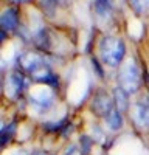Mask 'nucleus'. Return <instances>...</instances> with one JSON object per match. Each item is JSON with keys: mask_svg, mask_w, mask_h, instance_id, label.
<instances>
[{"mask_svg": "<svg viewBox=\"0 0 149 155\" xmlns=\"http://www.w3.org/2000/svg\"><path fill=\"white\" fill-rule=\"evenodd\" d=\"M34 44H36L37 48L42 50V51L50 50V47H51V41H50V34H48V31H47V30L41 31L39 34L34 37Z\"/></svg>", "mask_w": 149, "mask_h": 155, "instance_id": "nucleus-12", "label": "nucleus"}, {"mask_svg": "<svg viewBox=\"0 0 149 155\" xmlns=\"http://www.w3.org/2000/svg\"><path fill=\"white\" fill-rule=\"evenodd\" d=\"M99 54L106 65L120 67L126 56V45L121 39L117 37H104L99 44Z\"/></svg>", "mask_w": 149, "mask_h": 155, "instance_id": "nucleus-1", "label": "nucleus"}, {"mask_svg": "<svg viewBox=\"0 0 149 155\" xmlns=\"http://www.w3.org/2000/svg\"><path fill=\"white\" fill-rule=\"evenodd\" d=\"M27 88V79L20 70H14L11 71L6 78H5V82H3V90H5V95L9 99H17L23 90Z\"/></svg>", "mask_w": 149, "mask_h": 155, "instance_id": "nucleus-3", "label": "nucleus"}, {"mask_svg": "<svg viewBox=\"0 0 149 155\" xmlns=\"http://www.w3.org/2000/svg\"><path fill=\"white\" fill-rule=\"evenodd\" d=\"M17 65H19V70L22 73L31 74L39 67L45 65V58L41 53H37V51H25V53H22L19 56Z\"/></svg>", "mask_w": 149, "mask_h": 155, "instance_id": "nucleus-4", "label": "nucleus"}, {"mask_svg": "<svg viewBox=\"0 0 149 155\" xmlns=\"http://www.w3.org/2000/svg\"><path fill=\"white\" fill-rule=\"evenodd\" d=\"M127 3L138 16L149 12V0H127Z\"/></svg>", "mask_w": 149, "mask_h": 155, "instance_id": "nucleus-13", "label": "nucleus"}, {"mask_svg": "<svg viewBox=\"0 0 149 155\" xmlns=\"http://www.w3.org/2000/svg\"><path fill=\"white\" fill-rule=\"evenodd\" d=\"M90 144H92V141H90V138L89 137H82L81 138V150H82V153L85 155L87 152H89V149H90Z\"/></svg>", "mask_w": 149, "mask_h": 155, "instance_id": "nucleus-16", "label": "nucleus"}, {"mask_svg": "<svg viewBox=\"0 0 149 155\" xmlns=\"http://www.w3.org/2000/svg\"><path fill=\"white\" fill-rule=\"evenodd\" d=\"M58 6H62V8H67L71 5V0H55Z\"/></svg>", "mask_w": 149, "mask_h": 155, "instance_id": "nucleus-18", "label": "nucleus"}, {"mask_svg": "<svg viewBox=\"0 0 149 155\" xmlns=\"http://www.w3.org/2000/svg\"><path fill=\"white\" fill-rule=\"evenodd\" d=\"M14 132H16V123H11L2 127V146H6L8 141H11V138L14 137Z\"/></svg>", "mask_w": 149, "mask_h": 155, "instance_id": "nucleus-14", "label": "nucleus"}, {"mask_svg": "<svg viewBox=\"0 0 149 155\" xmlns=\"http://www.w3.org/2000/svg\"><path fill=\"white\" fill-rule=\"evenodd\" d=\"M19 27V12L16 8H8L2 14V30L9 33Z\"/></svg>", "mask_w": 149, "mask_h": 155, "instance_id": "nucleus-8", "label": "nucleus"}, {"mask_svg": "<svg viewBox=\"0 0 149 155\" xmlns=\"http://www.w3.org/2000/svg\"><path fill=\"white\" fill-rule=\"evenodd\" d=\"M134 123L138 127H147L149 129V102H137L134 107Z\"/></svg>", "mask_w": 149, "mask_h": 155, "instance_id": "nucleus-7", "label": "nucleus"}, {"mask_svg": "<svg viewBox=\"0 0 149 155\" xmlns=\"http://www.w3.org/2000/svg\"><path fill=\"white\" fill-rule=\"evenodd\" d=\"M95 8L98 11V14H109L110 12V2L109 0H96L95 3Z\"/></svg>", "mask_w": 149, "mask_h": 155, "instance_id": "nucleus-15", "label": "nucleus"}, {"mask_svg": "<svg viewBox=\"0 0 149 155\" xmlns=\"http://www.w3.org/2000/svg\"><path fill=\"white\" fill-rule=\"evenodd\" d=\"M67 155H84V153H82V150H79L76 146H70V147L67 149Z\"/></svg>", "mask_w": 149, "mask_h": 155, "instance_id": "nucleus-17", "label": "nucleus"}, {"mask_svg": "<svg viewBox=\"0 0 149 155\" xmlns=\"http://www.w3.org/2000/svg\"><path fill=\"white\" fill-rule=\"evenodd\" d=\"M118 82H120V87L129 95H134L140 90L141 74H140L138 65H137V62L134 59H127L126 62L121 64V68L118 73Z\"/></svg>", "mask_w": 149, "mask_h": 155, "instance_id": "nucleus-2", "label": "nucleus"}, {"mask_svg": "<svg viewBox=\"0 0 149 155\" xmlns=\"http://www.w3.org/2000/svg\"><path fill=\"white\" fill-rule=\"evenodd\" d=\"M114 102H115V109H118L121 113L127 112V109H129V93L124 92L121 87H117L114 90Z\"/></svg>", "mask_w": 149, "mask_h": 155, "instance_id": "nucleus-10", "label": "nucleus"}, {"mask_svg": "<svg viewBox=\"0 0 149 155\" xmlns=\"http://www.w3.org/2000/svg\"><path fill=\"white\" fill-rule=\"evenodd\" d=\"M114 107V98H110L106 92H96V95L92 99V110L96 116H107Z\"/></svg>", "mask_w": 149, "mask_h": 155, "instance_id": "nucleus-5", "label": "nucleus"}, {"mask_svg": "<svg viewBox=\"0 0 149 155\" xmlns=\"http://www.w3.org/2000/svg\"><path fill=\"white\" fill-rule=\"evenodd\" d=\"M106 123H107L110 130H114V132L120 130V129L123 127V115H121V112L114 107L112 112L106 116Z\"/></svg>", "mask_w": 149, "mask_h": 155, "instance_id": "nucleus-11", "label": "nucleus"}, {"mask_svg": "<svg viewBox=\"0 0 149 155\" xmlns=\"http://www.w3.org/2000/svg\"><path fill=\"white\" fill-rule=\"evenodd\" d=\"M30 76H31V79H34L37 82H42V84H48V85H56L58 84L56 74L50 70V67L47 65V64L42 65V67H39L36 71H33Z\"/></svg>", "mask_w": 149, "mask_h": 155, "instance_id": "nucleus-6", "label": "nucleus"}, {"mask_svg": "<svg viewBox=\"0 0 149 155\" xmlns=\"http://www.w3.org/2000/svg\"><path fill=\"white\" fill-rule=\"evenodd\" d=\"M30 99H31V102H33L36 107H39V109H48L50 106L53 104L55 95H53V92H50V90H42V92L31 93Z\"/></svg>", "mask_w": 149, "mask_h": 155, "instance_id": "nucleus-9", "label": "nucleus"}]
</instances>
